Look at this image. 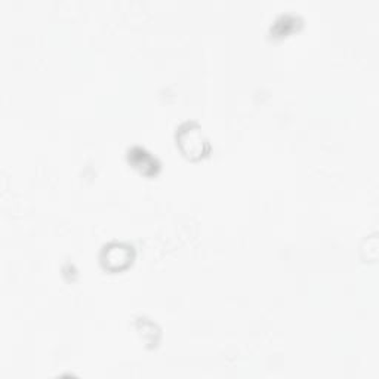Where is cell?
Here are the masks:
<instances>
[{
    "instance_id": "2",
    "label": "cell",
    "mask_w": 379,
    "mask_h": 379,
    "mask_svg": "<svg viewBox=\"0 0 379 379\" xmlns=\"http://www.w3.org/2000/svg\"><path fill=\"white\" fill-rule=\"evenodd\" d=\"M117 246H113V248H108V251H106L107 253V258H106V265H108L110 269L113 267H122V265H126L129 262V255H130V251L129 248H126V246H122L120 248V252L117 255Z\"/></svg>"
},
{
    "instance_id": "1",
    "label": "cell",
    "mask_w": 379,
    "mask_h": 379,
    "mask_svg": "<svg viewBox=\"0 0 379 379\" xmlns=\"http://www.w3.org/2000/svg\"><path fill=\"white\" fill-rule=\"evenodd\" d=\"M178 144L188 157H202L208 151L209 146L202 130L194 123H186L178 130Z\"/></svg>"
}]
</instances>
